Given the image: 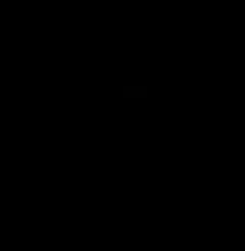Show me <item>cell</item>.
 <instances>
[{"label":"cell","instance_id":"1","mask_svg":"<svg viewBox=\"0 0 245 251\" xmlns=\"http://www.w3.org/2000/svg\"><path fill=\"white\" fill-rule=\"evenodd\" d=\"M122 95H126V98H147V86H129Z\"/></svg>","mask_w":245,"mask_h":251}]
</instances>
